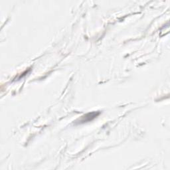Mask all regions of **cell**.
<instances>
[{
    "instance_id": "1",
    "label": "cell",
    "mask_w": 170,
    "mask_h": 170,
    "mask_svg": "<svg viewBox=\"0 0 170 170\" xmlns=\"http://www.w3.org/2000/svg\"><path fill=\"white\" fill-rule=\"evenodd\" d=\"M89 114V116H88V114H86L84 116H82L81 119L80 120V122H86L88 121H90L91 120V118H97V116L99 114V112H92V113H88Z\"/></svg>"
}]
</instances>
